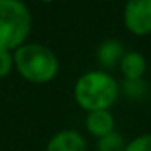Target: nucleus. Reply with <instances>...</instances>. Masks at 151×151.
I'll return each mask as SVG.
<instances>
[{
  "instance_id": "39448f33",
  "label": "nucleus",
  "mask_w": 151,
  "mask_h": 151,
  "mask_svg": "<svg viewBox=\"0 0 151 151\" xmlns=\"http://www.w3.org/2000/svg\"><path fill=\"white\" fill-rule=\"evenodd\" d=\"M46 151H86V141L78 132L62 130L49 140Z\"/></svg>"
},
{
  "instance_id": "f8f14e48",
  "label": "nucleus",
  "mask_w": 151,
  "mask_h": 151,
  "mask_svg": "<svg viewBox=\"0 0 151 151\" xmlns=\"http://www.w3.org/2000/svg\"><path fill=\"white\" fill-rule=\"evenodd\" d=\"M42 2H52V0H42Z\"/></svg>"
},
{
  "instance_id": "f257e3e1",
  "label": "nucleus",
  "mask_w": 151,
  "mask_h": 151,
  "mask_svg": "<svg viewBox=\"0 0 151 151\" xmlns=\"http://www.w3.org/2000/svg\"><path fill=\"white\" fill-rule=\"evenodd\" d=\"M15 68L29 83H47L59 72V60L42 44H23L13 52Z\"/></svg>"
},
{
  "instance_id": "9b49d317",
  "label": "nucleus",
  "mask_w": 151,
  "mask_h": 151,
  "mask_svg": "<svg viewBox=\"0 0 151 151\" xmlns=\"http://www.w3.org/2000/svg\"><path fill=\"white\" fill-rule=\"evenodd\" d=\"M15 65L13 62V54L12 50L0 49V78L7 76L12 72V67Z\"/></svg>"
},
{
  "instance_id": "1a4fd4ad",
  "label": "nucleus",
  "mask_w": 151,
  "mask_h": 151,
  "mask_svg": "<svg viewBox=\"0 0 151 151\" xmlns=\"http://www.w3.org/2000/svg\"><path fill=\"white\" fill-rule=\"evenodd\" d=\"M125 146L124 137L117 132H112L98 141V151H125Z\"/></svg>"
},
{
  "instance_id": "9d476101",
  "label": "nucleus",
  "mask_w": 151,
  "mask_h": 151,
  "mask_svg": "<svg viewBox=\"0 0 151 151\" xmlns=\"http://www.w3.org/2000/svg\"><path fill=\"white\" fill-rule=\"evenodd\" d=\"M125 151H151V133H145L132 140L125 146Z\"/></svg>"
},
{
  "instance_id": "6e6552de",
  "label": "nucleus",
  "mask_w": 151,
  "mask_h": 151,
  "mask_svg": "<svg viewBox=\"0 0 151 151\" xmlns=\"http://www.w3.org/2000/svg\"><path fill=\"white\" fill-rule=\"evenodd\" d=\"M125 55L124 46L120 41L117 39H109L99 46L98 49V60L102 67H114L117 63V60H122V57Z\"/></svg>"
},
{
  "instance_id": "7ed1b4c3",
  "label": "nucleus",
  "mask_w": 151,
  "mask_h": 151,
  "mask_svg": "<svg viewBox=\"0 0 151 151\" xmlns=\"http://www.w3.org/2000/svg\"><path fill=\"white\" fill-rule=\"evenodd\" d=\"M31 31V13L21 0H0V49L17 50Z\"/></svg>"
},
{
  "instance_id": "f03ea898",
  "label": "nucleus",
  "mask_w": 151,
  "mask_h": 151,
  "mask_svg": "<svg viewBox=\"0 0 151 151\" xmlns=\"http://www.w3.org/2000/svg\"><path fill=\"white\" fill-rule=\"evenodd\" d=\"M119 86L106 72H88L75 83V99L85 111H106L115 102Z\"/></svg>"
},
{
  "instance_id": "423d86ee",
  "label": "nucleus",
  "mask_w": 151,
  "mask_h": 151,
  "mask_svg": "<svg viewBox=\"0 0 151 151\" xmlns=\"http://www.w3.org/2000/svg\"><path fill=\"white\" fill-rule=\"evenodd\" d=\"M86 128L91 135L102 138L114 132V115L106 111H93L88 112L86 117Z\"/></svg>"
},
{
  "instance_id": "0eeeda50",
  "label": "nucleus",
  "mask_w": 151,
  "mask_h": 151,
  "mask_svg": "<svg viewBox=\"0 0 151 151\" xmlns=\"http://www.w3.org/2000/svg\"><path fill=\"white\" fill-rule=\"evenodd\" d=\"M120 70L125 75V78L133 81L141 80L145 70H146V60L143 54L140 52H125V55L120 60Z\"/></svg>"
},
{
  "instance_id": "20e7f679",
  "label": "nucleus",
  "mask_w": 151,
  "mask_h": 151,
  "mask_svg": "<svg viewBox=\"0 0 151 151\" xmlns=\"http://www.w3.org/2000/svg\"><path fill=\"white\" fill-rule=\"evenodd\" d=\"M124 21L130 33L146 36L151 33V0H127Z\"/></svg>"
}]
</instances>
